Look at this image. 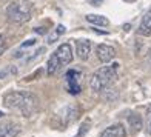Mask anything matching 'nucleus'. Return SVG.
Listing matches in <instances>:
<instances>
[{"label":"nucleus","instance_id":"obj_21","mask_svg":"<svg viewBox=\"0 0 151 137\" xmlns=\"http://www.w3.org/2000/svg\"><path fill=\"white\" fill-rule=\"evenodd\" d=\"M148 63L151 65V49L148 51Z\"/></svg>","mask_w":151,"mask_h":137},{"label":"nucleus","instance_id":"obj_12","mask_svg":"<svg viewBox=\"0 0 151 137\" xmlns=\"http://www.w3.org/2000/svg\"><path fill=\"white\" fill-rule=\"evenodd\" d=\"M86 20L93 25H97V26H108L109 25V20L105 16H99V14H88Z\"/></svg>","mask_w":151,"mask_h":137},{"label":"nucleus","instance_id":"obj_5","mask_svg":"<svg viewBox=\"0 0 151 137\" xmlns=\"http://www.w3.org/2000/svg\"><path fill=\"white\" fill-rule=\"evenodd\" d=\"M66 86H68V91H70L71 94H79L80 93V72L76 71V70H70L66 72Z\"/></svg>","mask_w":151,"mask_h":137},{"label":"nucleus","instance_id":"obj_17","mask_svg":"<svg viewBox=\"0 0 151 137\" xmlns=\"http://www.w3.org/2000/svg\"><path fill=\"white\" fill-rule=\"evenodd\" d=\"M147 120H148V133L151 134V103L147 109Z\"/></svg>","mask_w":151,"mask_h":137},{"label":"nucleus","instance_id":"obj_8","mask_svg":"<svg viewBox=\"0 0 151 137\" xmlns=\"http://www.w3.org/2000/svg\"><path fill=\"white\" fill-rule=\"evenodd\" d=\"M100 137H127L125 126L120 125V123H117V125H111L100 134Z\"/></svg>","mask_w":151,"mask_h":137},{"label":"nucleus","instance_id":"obj_14","mask_svg":"<svg viewBox=\"0 0 151 137\" xmlns=\"http://www.w3.org/2000/svg\"><path fill=\"white\" fill-rule=\"evenodd\" d=\"M14 74H17V68L16 66H6L3 71H0V80L5 79V77L14 76Z\"/></svg>","mask_w":151,"mask_h":137},{"label":"nucleus","instance_id":"obj_10","mask_svg":"<svg viewBox=\"0 0 151 137\" xmlns=\"http://www.w3.org/2000/svg\"><path fill=\"white\" fill-rule=\"evenodd\" d=\"M76 49H77V56L80 60H88L91 54V42L90 40H79Z\"/></svg>","mask_w":151,"mask_h":137},{"label":"nucleus","instance_id":"obj_1","mask_svg":"<svg viewBox=\"0 0 151 137\" xmlns=\"http://www.w3.org/2000/svg\"><path fill=\"white\" fill-rule=\"evenodd\" d=\"M3 105L20 113L23 117H31L39 109V99L29 91H12L3 97Z\"/></svg>","mask_w":151,"mask_h":137},{"label":"nucleus","instance_id":"obj_19","mask_svg":"<svg viewBox=\"0 0 151 137\" xmlns=\"http://www.w3.org/2000/svg\"><path fill=\"white\" fill-rule=\"evenodd\" d=\"M90 2H91L94 6H99V5H100V2H104V0H90Z\"/></svg>","mask_w":151,"mask_h":137},{"label":"nucleus","instance_id":"obj_7","mask_svg":"<svg viewBox=\"0 0 151 137\" xmlns=\"http://www.w3.org/2000/svg\"><path fill=\"white\" fill-rule=\"evenodd\" d=\"M20 133V125L16 122H5L0 125V137H17Z\"/></svg>","mask_w":151,"mask_h":137},{"label":"nucleus","instance_id":"obj_4","mask_svg":"<svg viewBox=\"0 0 151 137\" xmlns=\"http://www.w3.org/2000/svg\"><path fill=\"white\" fill-rule=\"evenodd\" d=\"M31 3L28 0H12L6 8V16L12 23H26L31 19Z\"/></svg>","mask_w":151,"mask_h":137},{"label":"nucleus","instance_id":"obj_20","mask_svg":"<svg viewBox=\"0 0 151 137\" xmlns=\"http://www.w3.org/2000/svg\"><path fill=\"white\" fill-rule=\"evenodd\" d=\"M36 32H40V34H45V28H36Z\"/></svg>","mask_w":151,"mask_h":137},{"label":"nucleus","instance_id":"obj_9","mask_svg":"<svg viewBox=\"0 0 151 137\" xmlns=\"http://www.w3.org/2000/svg\"><path fill=\"white\" fill-rule=\"evenodd\" d=\"M137 32L143 37H150L151 36V11L145 12V16L142 17V22L137 28Z\"/></svg>","mask_w":151,"mask_h":137},{"label":"nucleus","instance_id":"obj_22","mask_svg":"<svg viewBox=\"0 0 151 137\" xmlns=\"http://www.w3.org/2000/svg\"><path fill=\"white\" fill-rule=\"evenodd\" d=\"M123 2H127V3H133V2H136V0H123Z\"/></svg>","mask_w":151,"mask_h":137},{"label":"nucleus","instance_id":"obj_6","mask_svg":"<svg viewBox=\"0 0 151 137\" xmlns=\"http://www.w3.org/2000/svg\"><path fill=\"white\" fill-rule=\"evenodd\" d=\"M96 54H97V59L102 63H108V62H111L116 57V49L108 45H99L96 48Z\"/></svg>","mask_w":151,"mask_h":137},{"label":"nucleus","instance_id":"obj_2","mask_svg":"<svg viewBox=\"0 0 151 137\" xmlns=\"http://www.w3.org/2000/svg\"><path fill=\"white\" fill-rule=\"evenodd\" d=\"M116 79H117V72H116V66H102L100 70H97L90 80V86L93 91L102 93L105 91L108 86H111Z\"/></svg>","mask_w":151,"mask_h":137},{"label":"nucleus","instance_id":"obj_18","mask_svg":"<svg viewBox=\"0 0 151 137\" xmlns=\"http://www.w3.org/2000/svg\"><path fill=\"white\" fill-rule=\"evenodd\" d=\"M34 43H36V40L31 39V40H26V42H25L22 46H23V48H25V46H31V45H34Z\"/></svg>","mask_w":151,"mask_h":137},{"label":"nucleus","instance_id":"obj_11","mask_svg":"<svg viewBox=\"0 0 151 137\" xmlns=\"http://www.w3.org/2000/svg\"><path fill=\"white\" fill-rule=\"evenodd\" d=\"M128 123H129V128L133 129V133H139L142 129V119L139 114H129L128 115Z\"/></svg>","mask_w":151,"mask_h":137},{"label":"nucleus","instance_id":"obj_3","mask_svg":"<svg viewBox=\"0 0 151 137\" xmlns=\"http://www.w3.org/2000/svg\"><path fill=\"white\" fill-rule=\"evenodd\" d=\"M73 62V49H71V45L70 43H62L56 51L52 52V56L48 60V68H46V72L52 76L56 74L62 66H65L68 63Z\"/></svg>","mask_w":151,"mask_h":137},{"label":"nucleus","instance_id":"obj_16","mask_svg":"<svg viewBox=\"0 0 151 137\" xmlns=\"http://www.w3.org/2000/svg\"><path fill=\"white\" fill-rule=\"evenodd\" d=\"M5 49H6V37L0 34V56L5 52Z\"/></svg>","mask_w":151,"mask_h":137},{"label":"nucleus","instance_id":"obj_13","mask_svg":"<svg viewBox=\"0 0 151 137\" xmlns=\"http://www.w3.org/2000/svg\"><path fill=\"white\" fill-rule=\"evenodd\" d=\"M90 128H91V120H85V122L80 125L79 133H77V136H76V137H85V134L90 131Z\"/></svg>","mask_w":151,"mask_h":137},{"label":"nucleus","instance_id":"obj_15","mask_svg":"<svg viewBox=\"0 0 151 137\" xmlns=\"http://www.w3.org/2000/svg\"><path fill=\"white\" fill-rule=\"evenodd\" d=\"M63 32H65V26L59 25V26H57V31L54 32V34H52V36H51L50 39H48V43H50V45H51V43H54V40H56V39L60 36V34H63Z\"/></svg>","mask_w":151,"mask_h":137},{"label":"nucleus","instance_id":"obj_23","mask_svg":"<svg viewBox=\"0 0 151 137\" xmlns=\"http://www.w3.org/2000/svg\"><path fill=\"white\" fill-rule=\"evenodd\" d=\"M2 117H3V113H2V111H0V119H2Z\"/></svg>","mask_w":151,"mask_h":137}]
</instances>
